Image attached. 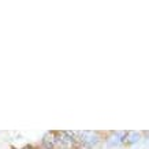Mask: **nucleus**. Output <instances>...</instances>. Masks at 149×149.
Wrapping results in <instances>:
<instances>
[{"label": "nucleus", "instance_id": "obj_2", "mask_svg": "<svg viewBox=\"0 0 149 149\" xmlns=\"http://www.w3.org/2000/svg\"><path fill=\"white\" fill-rule=\"evenodd\" d=\"M125 137H126V131H112L105 138V144L109 148H116V146L125 145Z\"/></svg>", "mask_w": 149, "mask_h": 149}, {"label": "nucleus", "instance_id": "obj_4", "mask_svg": "<svg viewBox=\"0 0 149 149\" xmlns=\"http://www.w3.org/2000/svg\"><path fill=\"white\" fill-rule=\"evenodd\" d=\"M23 149H34V148H33V146H25Z\"/></svg>", "mask_w": 149, "mask_h": 149}, {"label": "nucleus", "instance_id": "obj_3", "mask_svg": "<svg viewBox=\"0 0 149 149\" xmlns=\"http://www.w3.org/2000/svg\"><path fill=\"white\" fill-rule=\"evenodd\" d=\"M141 140V133L140 131H126V137H125V146H131V145L140 142Z\"/></svg>", "mask_w": 149, "mask_h": 149}, {"label": "nucleus", "instance_id": "obj_1", "mask_svg": "<svg viewBox=\"0 0 149 149\" xmlns=\"http://www.w3.org/2000/svg\"><path fill=\"white\" fill-rule=\"evenodd\" d=\"M79 146L86 149H93L101 142V133L99 131H75Z\"/></svg>", "mask_w": 149, "mask_h": 149}]
</instances>
